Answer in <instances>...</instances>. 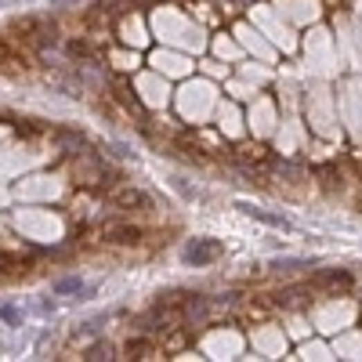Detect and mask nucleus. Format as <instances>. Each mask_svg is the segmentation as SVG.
Instances as JSON below:
<instances>
[{
  "mask_svg": "<svg viewBox=\"0 0 362 362\" xmlns=\"http://www.w3.org/2000/svg\"><path fill=\"white\" fill-rule=\"evenodd\" d=\"M217 254H221V246H217V243H207V239H196V243L185 246V261H188V264H207V261H214Z\"/></svg>",
  "mask_w": 362,
  "mask_h": 362,
  "instance_id": "f257e3e1",
  "label": "nucleus"
},
{
  "mask_svg": "<svg viewBox=\"0 0 362 362\" xmlns=\"http://www.w3.org/2000/svg\"><path fill=\"white\" fill-rule=\"evenodd\" d=\"M235 207H239L243 214H250V217H257V221H264V225H272V228H282V232H287V228H290V221H287V217H275V214H264L261 207H250V203H235Z\"/></svg>",
  "mask_w": 362,
  "mask_h": 362,
  "instance_id": "f03ea898",
  "label": "nucleus"
},
{
  "mask_svg": "<svg viewBox=\"0 0 362 362\" xmlns=\"http://www.w3.org/2000/svg\"><path fill=\"white\" fill-rule=\"evenodd\" d=\"M84 290H87L84 279H62V282H55V293H84Z\"/></svg>",
  "mask_w": 362,
  "mask_h": 362,
  "instance_id": "7ed1b4c3",
  "label": "nucleus"
},
{
  "mask_svg": "<svg viewBox=\"0 0 362 362\" xmlns=\"http://www.w3.org/2000/svg\"><path fill=\"white\" fill-rule=\"evenodd\" d=\"M26 4H62V0H0V11H11V8H26Z\"/></svg>",
  "mask_w": 362,
  "mask_h": 362,
  "instance_id": "20e7f679",
  "label": "nucleus"
}]
</instances>
